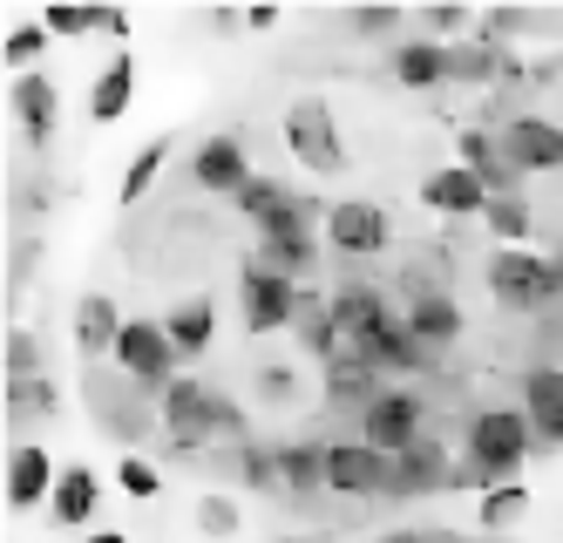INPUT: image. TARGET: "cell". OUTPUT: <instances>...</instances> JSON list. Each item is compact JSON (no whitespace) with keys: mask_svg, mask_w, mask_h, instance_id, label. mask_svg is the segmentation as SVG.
<instances>
[{"mask_svg":"<svg viewBox=\"0 0 563 543\" xmlns=\"http://www.w3.org/2000/svg\"><path fill=\"white\" fill-rule=\"evenodd\" d=\"M475 14L468 8H441V0H434V8H421V28L434 34V41H449V48H462V28H468Z\"/></svg>","mask_w":563,"mask_h":543,"instance_id":"cell-43","label":"cell"},{"mask_svg":"<svg viewBox=\"0 0 563 543\" xmlns=\"http://www.w3.org/2000/svg\"><path fill=\"white\" fill-rule=\"evenodd\" d=\"M8 414H14V428L48 422V414H55V381H48V373H42V381H8Z\"/></svg>","mask_w":563,"mask_h":543,"instance_id":"cell-36","label":"cell"},{"mask_svg":"<svg viewBox=\"0 0 563 543\" xmlns=\"http://www.w3.org/2000/svg\"><path fill=\"white\" fill-rule=\"evenodd\" d=\"M115 489L130 496V503H156L164 496V476H156V463H143V455H115Z\"/></svg>","mask_w":563,"mask_h":543,"instance_id":"cell-37","label":"cell"},{"mask_svg":"<svg viewBox=\"0 0 563 543\" xmlns=\"http://www.w3.org/2000/svg\"><path fill=\"white\" fill-rule=\"evenodd\" d=\"M489 184H482L475 171H462V163H441V171H428L421 177V211H434V218H489Z\"/></svg>","mask_w":563,"mask_h":543,"instance_id":"cell-17","label":"cell"},{"mask_svg":"<svg viewBox=\"0 0 563 543\" xmlns=\"http://www.w3.org/2000/svg\"><path fill=\"white\" fill-rule=\"evenodd\" d=\"M333 300V326H340V340H346V354H360L367 340H380L387 326H400V313H394V300L374 285V279H346L340 292H327Z\"/></svg>","mask_w":563,"mask_h":543,"instance_id":"cell-11","label":"cell"},{"mask_svg":"<svg viewBox=\"0 0 563 543\" xmlns=\"http://www.w3.org/2000/svg\"><path fill=\"white\" fill-rule=\"evenodd\" d=\"M156 422H164V435L177 448H205V442H252V414L245 401H231L218 381H205V373H177V388L156 401Z\"/></svg>","mask_w":563,"mask_h":543,"instance_id":"cell-2","label":"cell"},{"mask_svg":"<svg viewBox=\"0 0 563 543\" xmlns=\"http://www.w3.org/2000/svg\"><path fill=\"white\" fill-rule=\"evenodd\" d=\"M455 163L489 184V197H516V191H522L516 163H509V150H503V137L489 130V122H468V130L455 137Z\"/></svg>","mask_w":563,"mask_h":543,"instance_id":"cell-20","label":"cell"},{"mask_svg":"<svg viewBox=\"0 0 563 543\" xmlns=\"http://www.w3.org/2000/svg\"><path fill=\"white\" fill-rule=\"evenodd\" d=\"M380 373L367 367V360H353V354H340L333 367H319V394H327V408H353V414H367L374 401H380Z\"/></svg>","mask_w":563,"mask_h":543,"instance_id":"cell-28","label":"cell"},{"mask_svg":"<svg viewBox=\"0 0 563 543\" xmlns=\"http://www.w3.org/2000/svg\"><path fill=\"white\" fill-rule=\"evenodd\" d=\"M292 340L319 360V367H333L340 354H346V340H340V326H333V300L327 292H306V306H299V326H292Z\"/></svg>","mask_w":563,"mask_h":543,"instance_id":"cell-29","label":"cell"},{"mask_svg":"<svg viewBox=\"0 0 563 543\" xmlns=\"http://www.w3.org/2000/svg\"><path fill=\"white\" fill-rule=\"evenodd\" d=\"M211 28H224V34H238V28H245V14H238V8H211Z\"/></svg>","mask_w":563,"mask_h":543,"instance_id":"cell-47","label":"cell"},{"mask_svg":"<svg viewBox=\"0 0 563 543\" xmlns=\"http://www.w3.org/2000/svg\"><path fill=\"white\" fill-rule=\"evenodd\" d=\"M543 259H550V279H556V300H563V238L550 245V252H543Z\"/></svg>","mask_w":563,"mask_h":543,"instance_id":"cell-48","label":"cell"},{"mask_svg":"<svg viewBox=\"0 0 563 543\" xmlns=\"http://www.w3.org/2000/svg\"><path fill=\"white\" fill-rule=\"evenodd\" d=\"M346 28L360 41H408V34H400V28H408V14H400L394 0H380V8H346Z\"/></svg>","mask_w":563,"mask_h":543,"instance_id":"cell-38","label":"cell"},{"mask_svg":"<svg viewBox=\"0 0 563 543\" xmlns=\"http://www.w3.org/2000/svg\"><path fill=\"white\" fill-rule=\"evenodd\" d=\"M455 469H462V455L441 442V435H428V442H415L408 455H394V503H421V496H449L455 489Z\"/></svg>","mask_w":563,"mask_h":543,"instance_id":"cell-14","label":"cell"},{"mask_svg":"<svg viewBox=\"0 0 563 543\" xmlns=\"http://www.w3.org/2000/svg\"><path fill=\"white\" fill-rule=\"evenodd\" d=\"M96 510H102V476H96L89 463H68L62 482H55L48 517H55L62 530H96Z\"/></svg>","mask_w":563,"mask_h":543,"instance_id":"cell-27","label":"cell"},{"mask_svg":"<svg viewBox=\"0 0 563 543\" xmlns=\"http://www.w3.org/2000/svg\"><path fill=\"white\" fill-rule=\"evenodd\" d=\"M327 496H340V503H394V455L367 448L360 435L327 442Z\"/></svg>","mask_w":563,"mask_h":543,"instance_id":"cell-8","label":"cell"},{"mask_svg":"<svg viewBox=\"0 0 563 543\" xmlns=\"http://www.w3.org/2000/svg\"><path fill=\"white\" fill-rule=\"evenodd\" d=\"M400 319H408V333H415L421 347H434V354H449L462 333H468V319H462V306H455V292H421V300L400 306Z\"/></svg>","mask_w":563,"mask_h":543,"instance_id":"cell-23","label":"cell"},{"mask_svg":"<svg viewBox=\"0 0 563 543\" xmlns=\"http://www.w3.org/2000/svg\"><path fill=\"white\" fill-rule=\"evenodd\" d=\"M387 68H394L400 89L434 96V89H449V82H455V48H449V41H434V34H408V41H394V48H387Z\"/></svg>","mask_w":563,"mask_h":543,"instance_id":"cell-15","label":"cell"},{"mask_svg":"<svg viewBox=\"0 0 563 543\" xmlns=\"http://www.w3.org/2000/svg\"><path fill=\"white\" fill-rule=\"evenodd\" d=\"M55 482H62L55 455L42 442H14V455H8V510H48Z\"/></svg>","mask_w":563,"mask_h":543,"instance_id":"cell-19","label":"cell"},{"mask_svg":"<svg viewBox=\"0 0 563 543\" xmlns=\"http://www.w3.org/2000/svg\"><path fill=\"white\" fill-rule=\"evenodd\" d=\"M278 496H292V503L327 496V442H319V435L278 442Z\"/></svg>","mask_w":563,"mask_h":543,"instance_id":"cell-22","label":"cell"},{"mask_svg":"<svg viewBox=\"0 0 563 543\" xmlns=\"http://www.w3.org/2000/svg\"><path fill=\"white\" fill-rule=\"evenodd\" d=\"M164 333L177 340L184 360H205L211 340H218V300H211V292H184V300L164 313Z\"/></svg>","mask_w":563,"mask_h":543,"instance_id":"cell-25","label":"cell"},{"mask_svg":"<svg viewBox=\"0 0 563 543\" xmlns=\"http://www.w3.org/2000/svg\"><path fill=\"white\" fill-rule=\"evenodd\" d=\"M319 252H327V231L312 225V211L299 218V225H286V231H272V238H258V265H272V272H286L292 285H306L312 272H319Z\"/></svg>","mask_w":563,"mask_h":543,"instance_id":"cell-18","label":"cell"},{"mask_svg":"<svg viewBox=\"0 0 563 543\" xmlns=\"http://www.w3.org/2000/svg\"><path fill=\"white\" fill-rule=\"evenodd\" d=\"M238 523H245V510H238V496H224V489H211V496H197V530L205 536H238Z\"/></svg>","mask_w":563,"mask_h":543,"instance_id":"cell-39","label":"cell"},{"mask_svg":"<svg viewBox=\"0 0 563 543\" xmlns=\"http://www.w3.org/2000/svg\"><path fill=\"white\" fill-rule=\"evenodd\" d=\"M462 469H455V489H503V482H522L537 455V435L522 422V408H475L462 422Z\"/></svg>","mask_w":563,"mask_h":543,"instance_id":"cell-1","label":"cell"},{"mask_svg":"<svg viewBox=\"0 0 563 543\" xmlns=\"http://www.w3.org/2000/svg\"><path fill=\"white\" fill-rule=\"evenodd\" d=\"M245 28H258V34H272V28H278V8H245Z\"/></svg>","mask_w":563,"mask_h":543,"instance_id":"cell-46","label":"cell"},{"mask_svg":"<svg viewBox=\"0 0 563 543\" xmlns=\"http://www.w3.org/2000/svg\"><path fill=\"white\" fill-rule=\"evenodd\" d=\"M482 225H489V238H496V245H530V238H537V204L522 197V191H516V197H496Z\"/></svg>","mask_w":563,"mask_h":543,"instance_id":"cell-32","label":"cell"},{"mask_svg":"<svg viewBox=\"0 0 563 543\" xmlns=\"http://www.w3.org/2000/svg\"><path fill=\"white\" fill-rule=\"evenodd\" d=\"M292 394H299V367H292V360L258 367V401H265V408H292Z\"/></svg>","mask_w":563,"mask_h":543,"instance_id":"cell-42","label":"cell"},{"mask_svg":"<svg viewBox=\"0 0 563 543\" xmlns=\"http://www.w3.org/2000/svg\"><path fill=\"white\" fill-rule=\"evenodd\" d=\"M319 231H327V252H340V259H387L394 252V218H387V204H374V197L327 204Z\"/></svg>","mask_w":563,"mask_h":543,"instance_id":"cell-9","label":"cell"},{"mask_svg":"<svg viewBox=\"0 0 563 543\" xmlns=\"http://www.w3.org/2000/svg\"><path fill=\"white\" fill-rule=\"evenodd\" d=\"M8 381H42V340H34V326L8 333Z\"/></svg>","mask_w":563,"mask_h":543,"instance_id":"cell-40","label":"cell"},{"mask_svg":"<svg viewBox=\"0 0 563 543\" xmlns=\"http://www.w3.org/2000/svg\"><path fill=\"white\" fill-rule=\"evenodd\" d=\"M353 422H360V442L380 448V455H408L415 442L434 435V428H428V394H421L415 381H387L380 401H374L367 414H353Z\"/></svg>","mask_w":563,"mask_h":543,"instance_id":"cell-7","label":"cell"},{"mask_svg":"<svg viewBox=\"0 0 563 543\" xmlns=\"http://www.w3.org/2000/svg\"><path fill=\"white\" fill-rule=\"evenodd\" d=\"M374 543H455L449 530H428V523H394V530H380Z\"/></svg>","mask_w":563,"mask_h":543,"instance_id":"cell-44","label":"cell"},{"mask_svg":"<svg viewBox=\"0 0 563 543\" xmlns=\"http://www.w3.org/2000/svg\"><path fill=\"white\" fill-rule=\"evenodd\" d=\"M130 102H136V55L130 48H115L109 62H102V75L89 82V122H123L130 116Z\"/></svg>","mask_w":563,"mask_h":543,"instance_id":"cell-26","label":"cell"},{"mask_svg":"<svg viewBox=\"0 0 563 543\" xmlns=\"http://www.w3.org/2000/svg\"><path fill=\"white\" fill-rule=\"evenodd\" d=\"M496 137L516 163V177H563V122L556 116H537V109L503 116Z\"/></svg>","mask_w":563,"mask_h":543,"instance_id":"cell-10","label":"cell"},{"mask_svg":"<svg viewBox=\"0 0 563 543\" xmlns=\"http://www.w3.org/2000/svg\"><path fill=\"white\" fill-rule=\"evenodd\" d=\"M231 476L245 482V489H258V496H278V442H238L231 448Z\"/></svg>","mask_w":563,"mask_h":543,"instance_id":"cell-31","label":"cell"},{"mask_svg":"<svg viewBox=\"0 0 563 543\" xmlns=\"http://www.w3.org/2000/svg\"><path fill=\"white\" fill-rule=\"evenodd\" d=\"M231 211L245 218V225H252L258 238H272V231L299 225L306 211H319V204H306V197H299V191H292L286 177H265V171H258V177H252L245 191H238V204H231Z\"/></svg>","mask_w":563,"mask_h":543,"instance_id":"cell-16","label":"cell"},{"mask_svg":"<svg viewBox=\"0 0 563 543\" xmlns=\"http://www.w3.org/2000/svg\"><path fill=\"white\" fill-rule=\"evenodd\" d=\"M522 422L537 435V455L563 448V360H530L522 367Z\"/></svg>","mask_w":563,"mask_h":543,"instance_id":"cell-13","label":"cell"},{"mask_svg":"<svg viewBox=\"0 0 563 543\" xmlns=\"http://www.w3.org/2000/svg\"><path fill=\"white\" fill-rule=\"evenodd\" d=\"M496 75H509L503 41H462L455 48V82H496Z\"/></svg>","mask_w":563,"mask_h":543,"instance_id":"cell-35","label":"cell"},{"mask_svg":"<svg viewBox=\"0 0 563 543\" xmlns=\"http://www.w3.org/2000/svg\"><path fill=\"white\" fill-rule=\"evenodd\" d=\"M14 130L27 150H48L55 143V122H62V89L48 75H14Z\"/></svg>","mask_w":563,"mask_h":543,"instance_id":"cell-21","label":"cell"},{"mask_svg":"<svg viewBox=\"0 0 563 543\" xmlns=\"http://www.w3.org/2000/svg\"><path fill=\"white\" fill-rule=\"evenodd\" d=\"M42 28H48L55 41H82V34L102 28V8H42Z\"/></svg>","mask_w":563,"mask_h":543,"instance_id":"cell-41","label":"cell"},{"mask_svg":"<svg viewBox=\"0 0 563 543\" xmlns=\"http://www.w3.org/2000/svg\"><path fill=\"white\" fill-rule=\"evenodd\" d=\"M164 163H170V137H150V143L130 156L123 184H115V204H123V211H136V204L156 191V177H164Z\"/></svg>","mask_w":563,"mask_h":543,"instance_id":"cell-30","label":"cell"},{"mask_svg":"<svg viewBox=\"0 0 563 543\" xmlns=\"http://www.w3.org/2000/svg\"><path fill=\"white\" fill-rule=\"evenodd\" d=\"M258 171H252V150H245V137L238 130H218V137H205L190 150V184L205 191V197H231L238 204V191H245Z\"/></svg>","mask_w":563,"mask_h":543,"instance_id":"cell-12","label":"cell"},{"mask_svg":"<svg viewBox=\"0 0 563 543\" xmlns=\"http://www.w3.org/2000/svg\"><path fill=\"white\" fill-rule=\"evenodd\" d=\"M82 543H130V530H89Z\"/></svg>","mask_w":563,"mask_h":543,"instance_id":"cell-49","label":"cell"},{"mask_svg":"<svg viewBox=\"0 0 563 543\" xmlns=\"http://www.w3.org/2000/svg\"><path fill=\"white\" fill-rule=\"evenodd\" d=\"M286 156L299 163V171H312V177H340L346 171V130H340V109L327 102V96H299V102H286Z\"/></svg>","mask_w":563,"mask_h":543,"instance_id":"cell-3","label":"cell"},{"mask_svg":"<svg viewBox=\"0 0 563 543\" xmlns=\"http://www.w3.org/2000/svg\"><path fill=\"white\" fill-rule=\"evenodd\" d=\"M48 28H42V14H34V21H14L8 28V41H0V48H8V68L14 75H42V55H48Z\"/></svg>","mask_w":563,"mask_h":543,"instance_id":"cell-34","label":"cell"},{"mask_svg":"<svg viewBox=\"0 0 563 543\" xmlns=\"http://www.w3.org/2000/svg\"><path fill=\"white\" fill-rule=\"evenodd\" d=\"M123 306L109 300V292H82L75 300V347H82V360H109L115 340H123Z\"/></svg>","mask_w":563,"mask_h":543,"instance_id":"cell-24","label":"cell"},{"mask_svg":"<svg viewBox=\"0 0 563 543\" xmlns=\"http://www.w3.org/2000/svg\"><path fill=\"white\" fill-rule=\"evenodd\" d=\"M102 34H115V41H130V14H123V8H102Z\"/></svg>","mask_w":563,"mask_h":543,"instance_id":"cell-45","label":"cell"},{"mask_svg":"<svg viewBox=\"0 0 563 543\" xmlns=\"http://www.w3.org/2000/svg\"><path fill=\"white\" fill-rule=\"evenodd\" d=\"M482 279H489V300L503 313H556V279H550V259L530 252V245H496L489 265H482Z\"/></svg>","mask_w":563,"mask_h":543,"instance_id":"cell-5","label":"cell"},{"mask_svg":"<svg viewBox=\"0 0 563 543\" xmlns=\"http://www.w3.org/2000/svg\"><path fill=\"white\" fill-rule=\"evenodd\" d=\"M299 306H306V285H292L286 272H272V265L245 259V272H238V319H245L252 340L292 333V326H299Z\"/></svg>","mask_w":563,"mask_h":543,"instance_id":"cell-6","label":"cell"},{"mask_svg":"<svg viewBox=\"0 0 563 543\" xmlns=\"http://www.w3.org/2000/svg\"><path fill=\"white\" fill-rule=\"evenodd\" d=\"M522 517H530V489H522V482H503V489H482L475 496V523L482 530H509Z\"/></svg>","mask_w":563,"mask_h":543,"instance_id":"cell-33","label":"cell"},{"mask_svg":"<svg viewBox=\"0 0 563 543\" xmlns=\"http://www.w3.org/2000/svg\"><path fill=\"white\" fill-rule=\"evenodd\" d=\"M109 367L123 373L143 401H164L177 388V373H184V354H177V340L164 333V319H130L123 340H115V354H109Z\"/></svg>","mask_w":563,"mask_h":543,"instance_id":"cell-4","label":"cell"},{"mask_svg":"<svg viewBox=\"0 0 563 543\" xmlns=\"http://www.w3.org/2000/svg\"><path fill=\"white\" fill-rule=\"evenodd\" d=\"M299 543H306V536H299Z\"/></svg>","mask_w":563,"mask_h":543,"instance_id":"cell-50","label":"cell"}]
</instances>
